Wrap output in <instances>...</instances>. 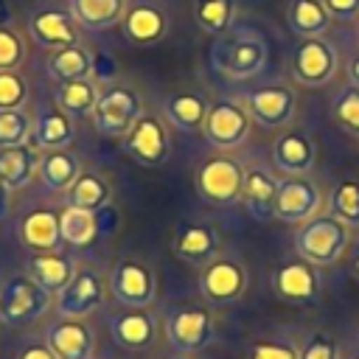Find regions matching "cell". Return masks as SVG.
Listing matches in <instances>:
<instances>
[{"instance_id": "6da1fadb", "label": "cell", "mask_w": 359, "mask_h": 359, "mask_svg": "<svg viewBox=\"0 0 359 359\" xmlns=\"http://www.w3.org/2000/svg\"><path fill=\"white\" fill-rule=\"evenodd\" d=\"M351 244V227L334 219L331 213H317L309 222L297 224L294 233V250L303 261L314 266H331L337 264Z\"/></svg>"}, {"instance_id": "7a4b0ae2", "label": "cell", "mask_w": 359, "mask_h": 359, "mask_svg": "<svg viewBox=\"0 0 359 359\" xmlns=\"http://www.w3.org/2000/svg\"><path fill=\"white\" fill-rule=\"evenodd\" d=\"M216 70L227 79H250L258 76L269 62V48L255 31H224L219 34L213 53H210Z\"/></svg>"}, {"instance_id": "3957f363", "label": "cell", "mask_w": 359, "mask_h": 359, "mask_svg": "<svg viewBox=\"0 0 359 359\" xmlns=\"http://www.w3.org/2000/svg\"><path fill=\"white\" fill-rule=\"evenodd\" d=\"M53 306V294L45 292L31 275H11L0 283V323L28 325Z\"/></svg>"}, {"instance_id": "277c9868", "label": "cell", "mask_w": 359, "mask_h": 359, "mask_svg": "<svg viewBox=\"0 0 359 359\" xmlns=\"http://www.w3.org/2000/svg\"><path fill=\"white\" fill-rule=\"evenodd\" d=\"M250 289V272L238 258L213 255L199 269V294L213 306H233Z\"/></svg>"}, {"instance_id": "5b68a950", "label": "cell", "mask_w": 359, "mask_h": 359, "mask_svg": "<svg viewBox=\"0 0 359 359\" xmlns=\"http://www.w3.org/2000/svg\"><path fill=\"white\" fill-rule=\"evenodd\" d=\"M244 171L247 168L238 160L224 157V154L205 160L196 168V177H194V185H196L199 199L208 202V205H219V208H227V205L241 202Z\"/></svg>"}, {"instance_id": "8992f818", "label": "cell", "mask_w": 359, "mask_h": 359, "mask_svg": "<svg viewBox=\"0 0 359 359\" xmlns=\"http://www.w3.org/2000/svg\"><path fill=\"white\" fill-rule=\"evenodd\" d=\"M163 331H165L171 351L180 356L205 351L216 337L213 317L202 306H182V309L168 311L163 320Z\"/></svg>"}, {"instance_id": "52a82bcc", "label": "cell", "mask_w": 359, "mask_h": 359, "mask_svg": "<svg viewBox=\"0 0 359 359\" xmlns=\"http://www.w3.org/2000/svg\"><path fill=\"white\" fill-rule=\"evenodd\" d=\"M143 115V101L132 87L123 84H109L101 90L95 109H93V123L98 135L104 137H126V132L135 126V121Z\"/></svg>"}, {"instance_id": "ba28073f", "label": "cell", "mask_w": 359, "mask_h": 359, "mask_svg": "<svg viewBox=\"0 0 359 359\" xmlns=\"http://www.w3.org/2000/svg\"><path fill=\"white\" fill-rule=\"evenodd\" d=\"M107 292H109V283L95 266H76V275L70 278V283L53 297L56 317L84 320L95 309H101V303L107 300Z\"/></svg>"}, {"instance_id": "9c48e42d", "label": "cell", "mask_w": 359, "mask_h": 359, "mask_svg": "<svg viewBox=\"0 0 359 359\" xmlns=\"http://www.w3.org/2000/svg\"><path fill=\"white\" fill-rule=\"evenodd\" d=\"M109 294L126 309H149L157 297V278L140 258H121L109 272Z\"/></svg>"}, {"instance_id": "30bf717a", "label": "cell", "mask_w": 359, "mask_h": 359, "mask_svg": "<svg viewBox=\"0 0 359 359\" xmlns=\"http://www.w3.org/2000/svg\"><path fill=\"white\" fill-rule=\"evenodd\" d=\"M339 56L323 36H306L292 56V76L303 87H323L337 76Z\"/></svg>"}, {"instance_id": "8fae6325", "label": "cell", "mask_w": 359, "mask_h": 359, "mask_svg": "<svg viewBox=\"0 0 359 359\" xmlns=\"http://www.w3.org/2000/svg\"><path fill=\"white\" fill-rule=\"evenodd\" d=\"M250 115L238 101H216L213 107H208L205 123H202V135L210 146L227 151L241 146L250 137Z\"/></svg>"}, {"instance_id": "7c38bea8", "label": "cell", "mask_w": 359, "mask_h": 359, "mask_svg": "<svg viewBox=\"0 0 359 359\" xmlns=\"http://www.w3.org/2000/svg\"><path fill=\"white\" fill-rule=\"evenodd\" d=\"M123 151L140 165H160L171 151V137L160 115L143 112L123 137Z\"/></svg>"}, {"instance_id": "4fadbf2b", "label": "cell", "mask_w": 359, "mask_h": 359, "mask_svg": "<svg viewBox=\"0 0 359 359\" xmlns=\"http://www.w3.org/2000/svg\"><path fill=\"white\" fill-rule=\"evenodd\" d=\"M323 208V191L309 177H289L278 182L275 219L283 224H303Z\"/></svg>"}, {"instance_id": "5bb4252c", "label": "cell", "mask_w": 359, "mask_h": 359, "mask_svg": "<svg viewBox=\"0 0 359 359\" xmlns=\"http://www.w3.org/2000/svg\"><path fill=\"white\" fill-rule=\"evenodd\" d=\"M238 104H241V107L247 109V115H250L252 121H258L261 126L278 129V126H286V123L294 118L297 98H294V90L286 87V84H266V87L250 90Z\"/></svg>"}, {"instance_id": "9a60e30c", "label": "cell", "mask_w": 359, "mask_h": 359, "mask_svg": "<svg viewBox=\"0 0 359 359\" xmlns=\"http://www.w3.org/2000/svg\"><path fill=\"white\" fill-rule=\"evenodd\" d=\"M320 266L303 261V258H292L278 264V269L272 272V289L280 300L292 303V306H309L320 297L323 280H320Z\"/></svg>"}, {"instance_id": "2e32d148", "label": "cell", "mask_w": 359, "mask_h": 359, "mask_svg": "<svg viewBox=\"0 0 359 359\" xmlns=\"http://www.w3.org/2000/svg\"><path fill=\"white\" fill-rule=\"evenodd\" d=\"M45 345L56 353V359H93L95 334L84 320L56 317L45 328Z\"/></svg>"}, {"instance_id": "e0dca14e", "label": "cell", "mask_w": 359, "mask_h": 359, "mask_svg": "<svg viewBox=\"0 0 359 359\" xmlns=\"http://www.w3.org/2000/svg\"><path fill=\"white\" fill-rule=\"evenodd\" d=\"M28 34L36 45L56 50V48L79 42V22L73 20L70 11L48 6V8H39L28 17Z\"/></svg>"}, {"instance_id": "ac0fdd59", "label": "cell", "mask_w": 359, "mask_h": 359, "mask_svg": "<svg viewBox=\"0 0 359 359\" xmlns=\"http://www.w3.org/2000/svg\"><path fill=\"white\" fill-rule=\"evenodd\" d=\"M109 334L126 351H149L157 342V320L146 309H121L109 314Z\"/></svg>"}, {"instance_id": "d6986e66", "label": "cell", "mask_w": 359, "mask_h": 359, "mask_svg": "<svg viewBox=\"0 0 359 359\" xmlns=\"http://www.w3.org/2000/svg\"><path fill=\"white\" fill-rule=\"evenodd\" d=\"M272 163L286 177H309L317 163V146L306 132H283L272 143Z\"/></svg>"}, {"instance_id": "ffe728a7", "label": "cell", "mask_w": 359, "mask_h": 359, "mask_svg": "<svg viewBox=\"0 0 359 359\" xmlns=\"http://www.w3.org/2000/svg\"><path fill=\"white\" fill-rule=\"evenodd\" d=\"M121 31L132 45L146 48V45H154L165 36L168 17L154 3H135V6H126L123 17H121Z\"/></svg>"}, {"instance_id": "44dd1931", "label": "cell", "mask_w": 359, "mask_h": 359, "mask_svg": "<svg viewBox=\"0 0 359 359\" xmlns=\"http://www.w3.org/2000/svg\"><path fill=\"white\" fill-rule=\"evenodd\" d=\"M17 236L22 241V247H28L31 252H53L62 247V233H59V210L53 208H31L20 224H17Z\"/></svg>"}, {"instance_id": "7402d4cb", "label": "cell", "mask_w": 359, "mask_h": 359, "mask_svg": "<svg viewBox=\"0 0 359 359\" xmlns=\"http://www.w3.org/2000/svg\"><path fill=\"white\" fill-rule=\"evenodd\" d=\"M76 137V126L73 118L62 109V107H39L34 115V126H31V143L39 151H50V149H67Z\"/></svg>"}, {"instance_id": "603a6c76", "label": "cell", "mask_w": 359, "mask_h": 359, "mask_svg": "<svg viewBox=\"0 0 359 359\" xmlns=\"http://www.w3.org/2000/svg\"><path fill=\"white\" fill-rule=\"evenodd\" d=\"M275 196H278V180L264 171V168H247L244 171V188H241V202L247 213L258 222L275 216Z\"/></svg>"}, {"instance_id": "cb8c5ba5", "label": "cell", "mask_w": 359, "mask_h": 359, "mask_svg": "<svg viewBox=\"0 0 359 359\" xmlns=\"http://www.w3.org/2000/svg\"><path fill=\"white\" fill-rule=\"evenodd\" d=\"M81 174L79 157L70 154L67 149H50L39 151V165H36V180L42 182L45 191L50 194H65L73 180Z\"/></svg>"}, {"instance_id": "d4e9b609", "label": "cell", "mask_w": 359, "mask_h": 359, "mask_svg": "<svg viewBox=\"0 0 359 359\" xmlns=\"http://www.w3.org/2000/svg\"><path fill=\"white\" fill-rule=\"evenodd\" d=\"M219 250V236L210 224H180L174 233V252L188 264H208Z\"/></svg>"}, {"instance_id": "484cf974", "label": "cell", "mask_w": 359, "mask_h": 359, "mask_svg": "<svg viewBox=\"0 0 359 359\" xmlns=\"http://www.w3.org/2000/svg\"><path fill=\"white\" fill-rule=\"evenodd\" d=\"M28 275L53 297L70 283V278L76 275V264L73 258L62 255L59 250L53 252H34L28 261Z\"/></svg>"}, {"instance_id": "4316f807", "label": "cell", "mask_w": 359, "mask_h": 359, "mask_svg": "<svg viewBox=\"0 0 359 359\" xmlns=\"http://www.w3.org/2000/svg\"><path fill=\"white\" fill-rule=\"evenodd\" d=\"M36 165H39V149L31 140L0 149V177L8 182L11 191L25 188L36 177Z\"/></svg>"}, {"instance_id": "83f0119b", "label": "cell", "mask_w": 359, "mask_h": 359, "mask_svg": "<svg viewBox=\"0 0 359 359\" xmlns=\"http://www.w3.org/2000/svg\"><path fill=\"white\" fill-rule=\"evenodd\" d=\"M126 11V0H70V14L79 28L107 31L121 22Z\"/></svg>"}, {"instance_id": "f1b7e54d", "label": "cell", "mask_w": 359, "mask_h": 359, "mask_svg": "<svg viewBox=\"0 0 359 359\" xmlns=\"http://www.w3.org/2000/svg\"><path fill=\"white\" fill-rule=\"evenodd\" d=\"M59 233H62V244H67V247H79V250L90 247L98 238V233H101L98 213L65 205L59 210Z\"/></svg>"}, {"instance_id": "f546056e", "label": "cell", "mask_w": 359, "mask_h": 359, "mask_svg": "<svg viewBox=\"0 0 359 359\" xmlns=\"http://www.w3.org/2000/svg\"><path fill=\"white\" fill-rule=\"evenodd\" d=\"M48 76L56 81H73V79H93V56L87 48L65 45L50 50L48 56Z\"/></svg>"}, {"instance_id": "4dcf8cb0", "label": "cell", "mask_w": 359, "mask_h": 359, "mask_svg": "<svg viewBox=\"0 0 359 359\" xmlns=\"http://www.w3.org/2000/svg\"><path fill=\"white\" fill-rule=\"evenodd\" d=\"M109 196H112V185L98 171H81L73 180V185L65 191L67 205L84 208V210H95V213L109 202Z\"/></svg>"}, {"instance_id": "1f68e13d", "label": "cell", "mask_w": 359, "mask_h": 359, "mask_svg": "<svg viewBox=\"0 0 359 359\" xmlns=\"http://www.w3.org/2000/svg\"><path fill=\"white\" fill-rule=\"evenodd\" d=\"M101 90L93 79H73V81H59L56 87V107H62L70 118H84L93 115L95 101Z\"/></svg>"}, {"instance_id": "d6a6232c", "label": "cell", "mask_w": 359, "mask_h": 359, "mask_svg": "<svg viewBox=\"0 0 359 359\" xmlns=\"http://www.w3.org/2000/svg\"><path fill=\"white\" fill-rule=\"evenodd\" d=\"M286 20H289V28L294 34H300L303 39L306 36H323L331 25V14L325 11L323 0H292Z\"/></svg>"}, {"instance_id": "836d02e7", "label": "cell", "mask_w": 359, "mask_h": 359, "mask_svg": "<svg viewBox=\"0 0 359 359\" xmlns=\"http://www.w3.org/2000/svg\"><path fill=\"white\" fill-rule=\"evenodd\" d=\"M205 115H208V104L196 93H177L165 101V118L180 132H202Z\"/></svg>"}, {"instance_id": "e575fe53", "label": "cell", "mask_w": 359, "mask_h": 359, "mask_svg": "<svg viewBox=\"0 0 359 359\" xmlns=\"http://www.w3.org/2000/svg\"><path fill=\"white\" fill-rule=\"evenodd\" d=\"M328 210L348 227H359V180H342L328 199Z\"/></svg>"}, {"instance_id": "d590c367", "label": "cell", "mask_w": 359, "mask_h": 359, "mask_svg": "<svg viewBox=\"0 0 359 359\" xmlns=\"http://www.w3.org/2000/svg\"><path fill=\"white\" fill-rule=\"evenodd\" d=\"M196 22L205 34H224L233 22V0H196Z\"/></svg>"}, {"instance_id": "8d00e7d4", "label": "cell", "mask_w": 359, "mask_h": 359, "mask_svg": "<svg viewBox=\"0 0 359 359\" xmlns=\"http://www.w3.org/2000/svg\"><path fill=\"white\" fill-rule=\"evenodd\" d=\"M331 118L339 129H345L348 135L359 137V87L348 84L345 90H339L331 101Z\"/></svg>"}, {"instance_id": "74e56055", "label": "cell", "mask_w": 359, "mask_h": 359, "mask_svg": "<svg viewBox=\"0 0 359 359\" xmlns=\"http://www.w3.org/2000/svg\"><path fill=\"white\" fill-rule=\"evenodd\" d=\"M31 126H34V115L28 109L0 112V149L28 143L31 140Z\"/></svg>"}, {"instance_id": "f35d334b", "label": "cell", "mask_w": 359, "mask_h": 359, "mask_svg": "<svg viewBox=\"0 0 359 359\" xmlns=\"http://www.w3.org/2000/svg\"><path fill=\"white\" fill-rule=\"evenodd\" d=\"M31 98L28 81L20 70H0V112L25 109Z\"/></svg>"}, {"instance_id": "ab89813d", "label": "cell", "mask_w": 359, "mask_h": 359, "mask_svg": "<svg viewBox=\"0 0 359 359\" xmlns=\"http://www.w3.org/2000/svg\"><path fill=\"white\" fill-rule=\"evenodd\" d=\"M25 39L17 28L0 25V70H17L25 59Z\"/></svg>"}, {"instance_id": "60d3db41", "label": "cell", "mask_w": 359, "mask_h": 359, "mask_svg": "<svg viewBox=\"0 0 359 359\" xmlns=\"http://www.w3.org/2000/svg\"><path fill=\"white\" fill-rule=\"evenodd\" d=\"M247 359H300V348L280 339H255L247 348Z\"/></svg>"}, {"instance_id": "b9f144b4", "label": "cell", "mask_w": 359, "mask_h": 359, "mask_svg": "<svg viewBox=\"0 0 359 359\" xmlns=\"http://www.w3.org/2000/svg\"><path fill=\"white\" fill-rule=\"evenodd\" d=\"M300 359H339V345L331 334L314 331L300 345Z\"/></svg>"}, {"instance_id": "7bdbcfd3", "label": "cell", "mask_w": 359, "mask_h": 359, "mask_svg": "<svg viewBox=\"0 0 359 359\" xmlns=\"http://www.w3.org/2000/svg\"><path fill=\"white\" fill-rule=\"evenodd\" d=\"M323 6L331 14V20H339V22L359 20V0H323Z\"/></svg>"}, {"instance_id": "ee69618b", "label": "cell", "mask_w": 359, "mask_h": 359, "mask_svg": "<svg viewBox=\"0 0 359 359\" xmlns=\"http://www.w3.org/2000/svg\"><path fill=\"white\" fill-rule=\"evenodd\" d=\"M17 359H56V353L45 342H31L17 353Z\"/></svg>"}, {"instance_id": "f6af8a7d", "label": "cell", "mask_w": 359, "mask_h": 359, "mask_svg": "<svg viewBox=\"0 0 359 359\" xmlns=\"http://www.w3.org/2000/svg\"><path fill=\"white\" fill-rule=\"evenodd\" d=\"M11 188H8V182L0 177V219H6L8 216V210H11Z\"/></svg>"}, {"instance_id": "bcb514c9", "label": "cell", "mask_w": 359, "mask_h": 359, "mask_svg": "<svg viewBox=\"0 0 359 359\" xmlns=\"http://www.w3.org/2000/svg\"><path fill=\"white\" fill-rule=\"evenodd\" d=\"M345 73H348V84L359 87V53H356V56H351V62H348Z\"/></svg>"}, {"instance_id": "7dc6e473", "label": "cell", "mask_w": 359, "mask_h": 359, "mask_svg": "<svg viewBox=\"0 0 359 359\" xmlns=\"http://www.w3.org/2000/svg\"><path fill=\"white\" fill-rule=\"evenodd\" d=\"M351 275H353V280L359 283V247L353 250V258H351Z\"/></svg>"}, {"instance_id": "c3c4849f", "label": "cell", "mask_w": 359, "mask_h": 359, "mask_svg": "<svg viewBox=\"0 0 359 359\" xmlns=\"http://www.w3.org/2000/svg\"><path fill=\"white\" fill-rule=\"evenodd\" d=\"M351 359H359V351H356V353H353V356H351Z\"/></svg>"}, {"instance_id": "681fc988", "label": "cell", "mask_w": 359, "mask_h": 359, "mask_svg": "<svg viewBox=\"0 0 359 359\" xmlns=\"http://www.w3.org/2000/svg\"><path fill=\"white\" fill-rule=\"evenodd\" d=\"M356 339H359V331H356Z\"/></svg>"}, {"instance_id": "f907efd6", "label": "cell", "mask_w": 359, "mask_h": 359, "mask_svg": "<svg viewBox=\"0 0 359 359\" xmlns=\"http://www.w3.org/2000/svg\"><path fill=\"white\" fill-rule=\"evenodd\" d=\"M177 359H182V356H177Z\"/></svg>"}, {"instance_id": "816d5d0a", "label": "cell", "mask_w": 359, "mask_h": 359, "mask_svg": "<svg viewBox=\"0 0 359 359\" xmlns=\"http://www.w3.org/2000/svg\"><path fill=\"white\" fill-rule=\"evenodd\" d=\"M356 36H359V31H356Z\"/></svg>"}]
</instances>
